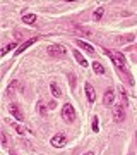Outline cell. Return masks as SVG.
<instances>
[{
  "instance_id": "cell-1",
  "label": "cell",
  "mask_w": 137,
  "mask_h": 155,
  "mask_svg": "<svg viewBox=\"0 0 137 155\" xmlns=\"http://www.w3.org/2000/svg\"><path fill=\"white\" fill-rule=\"evenodd\" d=\"M46 52H48L50 57H55V59H64V57L67 55V48L64 47V45H48V48H46Z\"/></svg>"
},
{
  "instance_id": "cell-2",
  "label": "cell",
  "mask_w": 137,
  "mask_h": 155,
  "mask_svg": "<svg viewBox=\"0 0 137 155\" xmlns=\"http://www.w3.org/2000/svg\"><path fill=\"white\" fill-rule=\"evenodd\" d=\"M62 119L65 122L76 121V110H74V107H72L70 104H65V105L62 107Z\"/></svg>"
},
{
  "instance_id": "cell-3",
  "label": "cell",
  "mask_w": 137,
  "mask_h": 155,
  "mask_svg": "<svg viewBox=\"0 0 137 155\" xmlns=\"http://www.w3.org/2000/svg\"><path fill=\"white\" fill-rule=\"evenodd\" d=\"M106 54H108L110 57H111V61L115 62V66L117 67H125L127 61H125V57H123V54H120V52H117V50H104Z\"/></svg>"
},
{
  "instance_id": "cell-4",
  "label": "cell",
  "mask_w": 137,
  "mask_h": 155,
  "mask_svg": "<svg viewBox=\"0 0 137 155\" xmlns=\"http://www.w3.org/2000/svg\"><path fill=\"white\" fill-rule=\"evenodd\" d=\"M65 143H67V136L62 133L55 134L53 138H51V145H53L55 148H62V147H65Z\"/></svg>"
},
{
  "instance_id": "cell-5",
  "label": "cell",
  "mask_w": 137,
  "mask_h": 155,
  "mask_svg": "<svg viewBox=\"0 0 137 155\" xmlns=\"http://www.w3.org/2000/svg\"><path fill=\"white\" fill-rule=\"evenodd\" d=\"M36 41H38V38H36V36H34V38H29L27 41H24V43H22L21 47H17V50L14 52V55H16V57H17V55H21V54L24 52V50H27L29 47H31V45L36 43Z\"/></svg>"
},
{
  "instance_id": "cell-6",
  "label": "cell",
  "mask_w": 137,
  "mask_h": 155,
  "mask_svg": "<svg viewBox=\"0 0 137 155\" xmlns=\"http://www.w3.org/2000/svg\"><path fill=\"white\" fill-rule=\"evenodd\" d=\"M9 112L16 117L17 121H22V119H24V114H22L21 107L17 105V104H11V105H9Z\"/></svg>"
},
{
  "instance_id": "cell-7",
  "label": "cell",
  "mask_w": 137,
  "mask_h": 155,
  "mask_svg": "<svg viewBox=\"0 0 137 155\" xmlns=\"http://www.w3.org/2000/svg\"><path fill=\"white\" fill-rule=\"evenodd\" d=\"M117 69H118V72H120V78H122V79H125L129 86H134V79H132L130 72L127 71V69H125L123 66H122V67H117Z\"/></svg>"
},
{
  "instance_id": "cell-8",
  "label": "cell",
  "mask_w": 137,
  "mask_h": 155,
  "mask_svg": "<svg viewBox=\"0 0 137 155\" xmlns=\"http://www.w3.org/2000/svg\"><path fill=\"white\" fill-rule=\"evenodd\" d=\"M113 102H115V91L113 90H106L104 97H103V104L106 107H110V105H113Z\"/></svg>"
},
{
  "instance_id": "cell-9",
  "label": "cell",
  "mask_w": 137,
  "mask_h": 155,
  "mask_svg": "<svg viewBox=\"0 0 137 155\" xmlns=\"http://www.w3.org/2000/svg\"><path fill=\"white\" fill-rule=\"evenodd\" d=\"M113 119L117 122H122L125 119V110H123V105H117L115 110H113Z\"/></svg>"
},
{
  "instance_id": "cell-10",
  "label": "cell",
  "mask_w": 137,
  "mask_h": 155,
  "mask_svg": "<svg viewBox=\"0 0 137 155\" xmlns=\"http://www.w3.org/2000/svg\"><path fill=\"white\" fill-rule=\"evenodd\" d=\"M76 45H79L84 52H88V54H94V47L93 45H89L88 41H82V40H76Z\"/></svg>"
},
{
  "instance_id": "cell-11",
  "label": "cell",
  "mask_w": 137,
  "mask_h": 155,
  "mask_svg": "<svg viewBox=\"0 0 137 155\" xmlns=\"http://www.w3.org/2000/svg\"><path fill=\"white\" fill-rule=\"evenodd\" d=\"M84 86H86V95H88V102H91V104H93L94 100H96V93H94V88L91 86V83H86Z\"/></svg>"
},
{
  "instance_id": "cell-12",
  "label": "cell",
  "mask_w": 137,
  "mask_h": 155,
  "mask_svg": "<svg viewBox=\"0 0 137 155\" xmlns=\"http://www.w3.org/2000/svg\"><path fill=\"white\" fill-rule=\"evenodd\" d=\"M72 54H74V57H76V61L79 62V64H81L82 67H88V61L84 59V55H82V54L79 52V50H74Z\"/></svg>"
},
{
  "instance_id": "cell-13",
  "label": "cell",
  "mask_w": 137,
  "mask_h": 155,
  "mask_svg": "<svg viewBox=\"0 0 137 155\" xmlns=\"http://www.w3.org/2000/svg\"><path fill=\"white\" fill-rule=\"evenodd\" d=\"M50 91H51V95H53L55 98H60V97H62V90H60V86H58L57 83L50 84Z\"/></svg>"
},
{
  "instance_id": "cell-14",
  "label": "cell",
  "mask_w": 137,
  "mask_h": 155,
  "mask_svg": "<svg viewBox=\"0 0 137 155\" xmlns=\"http://www.w3.org/2000/svg\"><path fill=\"white\" fill-rule=\"evenodd\" d=\"M134 35H125V36H118L117 38V43L118 45H123V43H130V41H134Z\"/></svg>"
},
{
  "instance_id": "cell-15",
  "label": "cell",
  "mask_w": 137,
  "mask_h": 155,
  "mask_svg": "<svg viewBox=\"0 0 137 155\" xmlns=\"http://www.w3.org/2000/svg\"><path fill=\"white\" fill-rule=\"evenodd\" d=\"M93 71L96 72V74H104L103 64H101V62H98V61H94V62H93Z\"/></svg>"
},
{
  "instance_id": "cell-16",
  "label": "cell",
  "mask_w": 137,
  "mask_h": 155,
  "mask_svg": "<svg viewBox=\"0 0 137 155\" xmlns=\"http://www.w3.org/2000/svg\"><path fill=\"white\" fill-rule=\"evenodd\" d=\"M22 21L26 22V24H34L36 22V16L34 14H24L22 16Z\"/></svg>"
},
{
  "instance_id": "cell-17",
  "label": "cell",
  "mask_w": 137,
  "mask_h": 155,
  "mask_svg": "<svg viewBox=\"0 0 137 155\" xmlns=\"http://www.w3.org/2000/svg\"><path fill=\"white\" fill-rule=\"evenodd\" d=\"M16 47H17V43H16V41H14V43H9V45H5L4 48L0 50V55L4 57V55H5V54H7V52H9V50H14V48H16ZM16 50H17V48H16Z\"/></svg>"
},
{
  "instance_id": "cell-18",
  "label": "cell",
  "mask_w": 137,
  "mask_h": 155,
  "mask_svg": "<svg viewBox=\"0 0 137 155\" xmlns=\"http://www.w3.org/2000/svg\"><path fill=\"white\" fill-rule=\"evenodd\" d=\"M103 14H104V9H103V7L96 9V11H94V21H99V19L103 17Z\"/></svg>"
},
{
  "instance_id": "cell-19",
  "label": "cell",
  "mask_w": 137,
  "mask_h": 155,
  "mask_svg": "<svg viewBox=\"0 0 137 155\" xmlns=\"http://www.w3.org/2000/svg\"><path fill=\"white\" fill-rule=\"evenodd\" d=\"M91 129H93L94 133H98V131H99V119L96 116L93 117V127H91Z\"/></svg>"
},
{
  "instance_id": "cell-20",
  "label": "cell",
  "mask_w": 137,
  "mask_h": 155,
  "mask_svg": "<svg viewBox=\"0 0 137 155\" xmlns=\"http://www.w3.org/2000/svg\"><path fill=\"white\" fill-rule=\"evenodd\" d=\"M46 109H48V107L45 105L43 102H39V104H38V112L41 114V116H46Z\"/></svg>"
},
{
  "instance_id": "cell-21",
  "label": "cell",
  "mask_w": 137,
  "mask_h": 155,
  "mask_svg": "<svg viewBox=\"0 0 137 155\" xmlns=\"http://www.w3.org/2000/svg\"><path fill=\"white\" fill-rule=\"evenodd\" d=\"M14 129H16V131H17L19 134H26V129H24V127H22L21 124H14Z\"/></svg>"
},
{
  "instance_id": "cell-22",
  "label": "cell",
  "mask_w": 137,
  "mask_h": 155,
  "mask_svg": "<svg viewBox=\"0 0 137 155\" xmlns=\"http://www.w3.org/2000/svg\"><path fill=\"white\" fill-rule=\"evenodd\" d=\"M0 136H2V145H4V147H7V145H9V141H7V136H5V133H2Z\"/></svg>"
},
{
  "instance_id": "cell-23",
  "label": "cell",
  "mask_w": 137,
  "mask_h": 155,
  "mask_svg": "<svg viewBox=\"0 0 137 155\" xmlns=\"http://www.w3.org/2000/svg\"><path fill=\"white\" fill-rule=\"evenodd\" d=\"M16 86H17V81H12V83H11V86H9V93H12V91L16 90Z\"/></svg>"
},
{
  "instance_id": "cell-24",
  "label": "cell",
  "mask_w": 137,
  "mask_h": 155,
  "mask_svg": "<svg viewBox=\"0 0 137 155\" xmlns=\"http://www.w3.org/2000/svg\"><path fill=\"white\" fill-rule=\"evenodd\" d=\"M55 107H57V100H51L48 104V109H55Z\"/></svg>"
},
{
  "instance_id": "cell-25",
  "label": "cell",
  "mask_w": 137,
  "mask_h": 155,
  "mask_svg": "<svg viewBox=\"0 0 137 155\" xmlns=\"http://www.w3.org/2000/svg\"><path fill=\"white\" fill-rule=\"evenodd\" d=\"M84 155H94L93 152H88V153H84Z\"/></svg>"
},
{
  "instance_id": "cell-26",
  "label": "cell",
  "mask_w": 137,
  "mask_h": 155,
  "mask_svg": "<svg viewBox=\"0 0 137 155\" xmlns=\"http://www.w3.org/2000/svg\"><path fill=\"white\" fill-rule=\"evenodd\" d=\"M135 141H137V133H135Z\"/></svg>"
},
{
  "instance_id": "cell-27",
  "label": "cell",
  "mask_w": 137,
  "mask_h": 155,
  "mask_svg": "<svg viewBox=\"0 0 137 155\" xmlns=\"http://www.w3.org/2000/svg\"><path fill=\"white\" fill-rule=\"evenodd\" d=\"M129 155H134V153H129Z\"/></svg>"
}]
</instances>
